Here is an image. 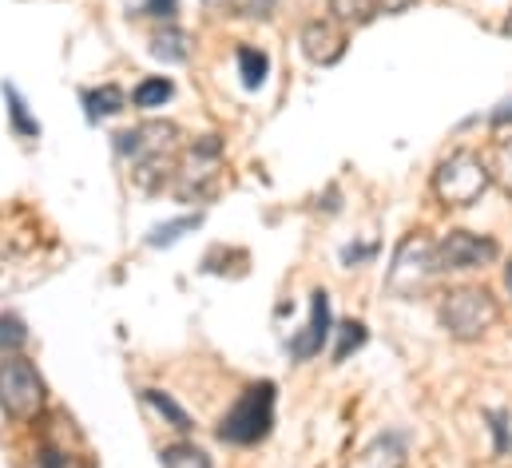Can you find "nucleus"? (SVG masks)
I'll list each match as a JSON object with an SVG mask.
<instances>
[{
	"mask_svg": "<svg viewBox=\"0 0 512 468\" xmlns=\"http://www.w3.org/2000/svg\"><path fill=\"white\" fill-rule=\"evenodd\" d=\"M505 278H509V290H512V262H509V270H505Z\"/></svg>",
	"mask_w": 512,
	"mask_h": 468,
	"instance_id": "nucleus-26",
	"label": "nucleus"
},
{
	"mask_svg": "<svg viewBox=\"0 0 512 468\" xmlns=\"http://www.w3.org/2000/svg\"><path fill=\"white\" fill-rule=\"evenodd\" d=\"M362 342H366V326H362V322H342V326H338V350H334V357L346 361L350 350H358Z\"/></svg>",
	"mask_w": 512,
	"mask_h": 468,
	"instance_id": "nucleus-18",
	"label": "nucleus"
},
{
	"mask_svg": "<svg viewBox=\"0 0 512 468\" xmlns=\"http://www.w3.org/2000/svg\"><path fill=\"white\" fill-rule=\"evenodd\" d=\"M326 338H330V298H326V290H314L310 322H306V330L290 342V353H294L298 361H306V357L322 353V342H326Z\"/></svg>",
	"mask_w": 512,
	"mask_h": 468,
	"instance_id": "nucleus-8",
	"label": "nucleus"
},
{
	"mask_svg": "<svg viewBox=\"0 0 512 468\" xmlns=\"http://www.w3.org/2000/svg\"><path fill=\"white\" fill-rule=\"evenodd\" d=\"M497 322V298L485 286H457L441 302V326L457 342H477Z\"/></svg>",
	"mask_w": 512,
	"mask_h": 468,
	"instance_id": "nucleus-2",
	"label": "nucleus"
},
{
	"mask_svg": "<svg viewBox=\"0 0 512 468\" xmlns=\"http://www.w3.org/2000/svg\"><path fill=\"white\" fill-rule=\"evenodd\" d=\"M147 12L159 16V20H171L179 12V0H147Z\"/></svg>",
	"mask_w": 512,
	"mask_h": 468,
	"instance_id": "nucleus-22",
	"label": "nucleus"
},
{
	"mask_svg": "<svg viewBox=\"0 0 512 468\" xmlns=\"http://www.w3.org/2000/svg\"><path fill=\"white\" fill-rule=\"evenodd\" d=\"M40 405H44V381L36 365L24 357H4L0 361V409L12 421H28L40 413Z\"/></svg>",
	"mask_w": 512,
	"mask_h": 468,
	"instance_id": "nucleus-4",
	"label": "nucleus"
},
{
	"mask_svg": "<svg viewBox=\"0 0 512 468\" xmlns=\"http://www.w3.org/2000/svg\"><path fill=\"white\" fill-rule=\"evenodd\" d=\"M509 119H512V100L501 108V112H497V116H493V123H509Z\"/></svg>",
	"mask_w": 512,
	"mask_h": 468,
	"instance_id": "nucleus-25",
	"label": "nucleus"
},
{
	"mask_svg": "<svg viewBox=\"0 0 512 468\" xmlns=\"http://www.w3.org/2000/svg\"><path fill=\"white\" fill-rule=\"evenodd\" d=\"M239 72H243V84L247 88H262L266 84V72H270V56L258 52V48H239Z\"/></svg>",
	"mask_w": 512,
	"mask_h": 468,
	"instance_id": "nucleus-14",
	"label": "nucleus"
},
{
	"mask_svg": "<svg viewBox=\"0 0 512 468\" xmlns=\"http://www.w3.org/2000/svg\"><path fill=\"white\" fill-rule=\"evenodd\" d=\"M4 104H8V119H12V131L16 135H24V139H36L40 135V123L28 116V104L16 92V84H4Z\"/></svg>",
	"mask_w": 512,
	"mask_h": 468,
	"instance_id": "nucleus-11",
	"label": "nucleus"
},
{
	"mask_svg": "<svg viewBox=\"0 0 512 468\" xmlns=\"http://www.w3.org/2000/svg\"><path fill=\"white\" fill-rule=\"evenodd\" d=\"M151 56L163 60V64H187V56H191L187 32L175 28V24H163V28L151 36Z\"/></svg>",
	"mask_w": 512,
	"mask_h": 468,
	"instance_id": "nucleus-9",
	"label": "nucleus"
},
{
	"mask_svg": "<svg viewBox=\"0 0 512 468\" xmlns=\"http://www.w3.org/2000/svg\"><path fill=\"white\" fill-rule=\"evenodd\" d=\"M489 421H493V433H497V453H509L512 437L509 429H505V413H489Z\"/></svg>",
	"mask_w": 512,
	"mask_h": 468,
	"instance_id": "nucleus-21",
	"label": "nucleus"
},
{
	"mask_svg": "<svg viewBox=\"0 0 512 468\" xmlns=\"http://www.w3.org/2000/svg\"><path fill=\"white\" fill-rule=\"evenodd\" d=\"M203 219L199 215H183V219H175V223H163V227H155L151 238H147V246H171V242H179L187 231H195Z\"/></svg>",
	"mask_w": 512,
	"mask_h": 468,
	"instance_id": "nucleus-16",
	"label": "nucleus"
},
{
	"mask_svg": "<svg viewBox=\"0 0 512 468\" xmlns=\"http://www.w3.org/2000/svg\"><path fill=\"white\" fill-rule=\"evenodd\" d=\"M302 52H306V60L330 68V64H338L346 56V32L338 24H330V20H310L302 28Z\"/></svg>",
	"mask_w": 512,
	"mask_h": 468,
	"instance_id": "nucleus-7",
	"label": "nucleus"
},
{
	"mask_svg": "<svg viewBox=\"0 0 512 468\" xmlns=\"http://www.w3.org/2000/svg\"><path fill=\"white\" fill-rule=\"evenodd\" d=\"M195 468H207V465H203V461H199V465H195Z\"/></svg>",
	"mask_w": 512,
	"mask_h": 468,
	"instance_id": "nucleus-28",
	"label": "nucleus"
},
{
	"mask_svg": "<svg viewBox=\"0 0 512 468\" xmlns=\"http://www.w3.org/2000/svg\"><path fill=\"white\" fill-rule=\"evenodd\" d=\"M433 274H437V246L425 242L421 234L405 238L393 254V266H389V290L397 298H417Z\"/></svg>",
	"mask_w": 512,
	"mask_h": 468,
	"instance_id": "nucleus-5",
	"label": "nucleus"
},
{
	"mask_svg": "<svg viewBox=\"0 0 512 468\" xmlns=\"http://www.w3.org/2000/svg\"><path fill=\"white\" fill-rule=\"evenodd\" d=\"M274 425V385H251L219 421V437L231 445H258Z\"/></svg>",
	"mask_w": 512,
	"mask_h": 468,
	"instance_id": "nucleus-3",
	"label": "nucleus"
},
{
	"mask_svg": "<svg viewBox=\"0 0 512 468\" xmlns=\"http://www.w3.org/2000/svg\"><path fill=\"white\" fill-rule=\"evenodd\" d=\"M493 175H497V183L505 187V195L512 199V139H505V143L497 147V155H493Z\"/></svg>",
	"mask_w": 512,
	"mask_h": 468,
	"instance_id": "nucleus-20",
	"label": "nucleus"
},
{
	"mask_svg": "<svg viewBox=\"0 0 512 468\" xmlns=\"http://www.w3.org/2000/svg\"><path fill=\"white\" fill-rule=\"evenodd\" d=\"M497 258V242L469 231H449L437 242V270H473Z\"/></svg>",
	"mask_w": 512,
	"mask_h": 468,
	"instance_id": "nucleus-6",
	"label": "nucleus"
},
{
	"mask_svg": "<svg viewBox=\"0 0 512 468\" xmlns=\"http://www.w3.org/2000/svg\"><path fill=\"white\" fill-rule=\"evenodd\" d=\"M147 401H151V405H155V409H159V413H163V417H167V421H171L179 433H187V429H191V417H187V413H183V409H179V405H175L167 393L147 389Z\"/></svg>",
	"mask_w": 512,
	"mask_h": 468,
	"instance_id": "nucleus-17",
	"label": "nucleus"
},
{
	"mask_svg": "<svg viewBox=\"0 0 512 468\" xmlns=\"http://www.w3.org/2000/svg\"><path fill=\"white\" fill-rule=\"evenodd\" d=\"M370 254H374V246H350V250H346V254H342V258H346V262H350V266H354V262H366V258H370Z\"/></svg>",
	"mask_w": 512,
	"mask_h": 468,
	"instance_id": "nucleus-23",
	"label": "nucleus"
},
{
	"mask_svg": "<svg viewBox=\"0 0 512 468\" xmlns=\"http://www.w3.org/2000/svg\"><path fill=\"white\" fill-rule=\"evenodd\" d=\"M84 104H88V119H108L116 116V112H124V88H116V84H104V88H96V92H88L84 96Z\"/></svg>",
	"mask_w": 512,
	"mask_h": 468,
	"instance_id": "nucleus-10",
	"label": "nucleus"
},
{
	"mask_svg": "<svg viewBox=\"0 0 512 468\" xmlns=\"http://www.w3.org/2000/svg\"><path fill=\"white\" fill-rule=\"evenodd\" d=\"M378 4V12H405L413 0H374Z\"/></svg>",
	"mask_w": 512,
	"mask_h": 468,
	"instance_id": "nucleus-24",
	"label": "nucleus"
},
{
	"mask_svg": "<svg viewBox=\"0 0 512 468\" xmlns=\"http://www.w3.org/2000/svg\"><path fill=\"white\" fill-rule=\"evenodd\" d=\"M493 183V171L473 151H453L433 171V191L445 207H473Z\"/></svg>",
	"mask_w": 512,
	"mask_h": 468,
	"instance_id": "nucleus-1",
	"label": "nucleus"
},
{
	"mask_svg": "<svg viewBox=\"0 0 512 468\" xmlns=\"http://www.w3.org/2000/svg\"><path fill=\"white\" fill-rule=\"evenodd\" d=\"M24 342H28L24 322L12 318V314H0V357H12L16 350H24Z\"/></svg>",
	"mask_w": 512,
	"mask_h": 468,
	"instance_id": "nucleus-15",
	"label": "nucleus"
},
{
	"mask_svg": "<svg viewBox=\"0 0 512 468\" xmlns=\"http://www.w3.org/2000/svg\"><path fill=\"white\" fill-rule=\"evenodd\" d=\"M171 80H163V76H151V80H143L135 92H131V100H135V108H143V112H151V108H163L167 100H171Z\"/></svg>",
	"mask_w": 512,
	"mask_h": 468,
	"instance_id": "nucleus-12",
	"label": "nucleus"
},
{
	"mask_svg": "<svg viewBox=\"0 0 512 468\" xmlns=\"http://www.w3.org/2000/svg\"><path fill=\"white\" fill-rule=\"evenodd\" d=\"M330 12L338 24H370L378 16L374 0H330Z\"/></svg>",
	"mask_w": 512,
	"mask_h": 468,
	"instance_id": "nucleus-13",
	"label": "nucleus"
},
{
	"mask_svg": "<svg viewBox=\"0 0 512 468\" xmlns=\"http://www.w3.org/2000/svg\"><path fill=\"white\" fill-rule=\"evenodd\" d=\"M505 28H509V36H512V16H509V24H505Z\"/></svg>",
	"mask_w": 512,
	"mask_h": 468,
	"instance_id": "nucleus-27",
	"label": "nucleus"
},
{
	"mask_svg": "<svg viewBox=\"0 0 512 468\" xmlns=\"http://www.w3.org/2000/svg\"><path fill=\"white\" fill-rule=\"evenodd\" d=\"M278 0H227V12L223 16H251V20H266L274 12Z\"/></svg>",
	"mask_w": 512,
	"mask_h": 468,
	"instance_id": "nucleus-19",
	"label": "nucleus"
}]
</instances>
